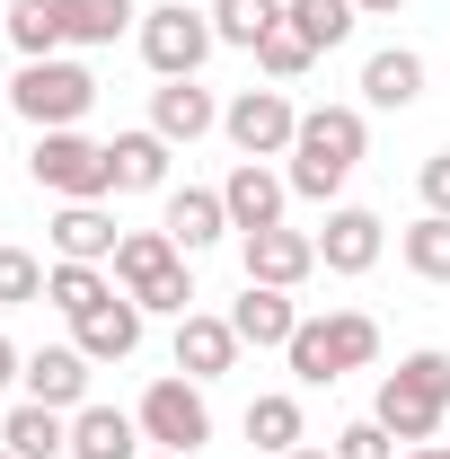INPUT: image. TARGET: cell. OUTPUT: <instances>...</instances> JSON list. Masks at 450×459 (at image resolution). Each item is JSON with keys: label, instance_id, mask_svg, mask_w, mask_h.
<instances>
[{"label": "cell", "instance_id": "23", "mask_svg": "<svg viewBox=\"0 0 450 459\" xmlns=\"http://www.w3.org/2000/svg\"><path fill=\"white\" fill-rule=\"evenodd\" d=\"M169 151H177V142H160L151 124H142V133H115V142H107L115 195H160V186H169Z\"/></svg>", "mask_w": 450, "mask_h": 459}, {"label": "cell", "instance_id": "34", "mask_svg": "<svg viewBox=\"0 0 450 459\" xmlns=\"http://www.w3.org/2000/svg\"><path fill=\"white\" fill-rule=\"evenodd\" d=\"M415 186H424V212H450V151H433L415 169Z\"/></svg>", "mask_w": 450, "mask_h": 459}, {"label": "cell", "instance_id": "16", "mask_svg": "<svg viewBox=\"0 0 450 459\" xmlns=\"http://www.w3.org/2000/svg\"><path fill=\"white\" fill-rule=\"evenodd\" d=\"M45 238H54V256H71V265H115V247H124V230H115L107 204H62L54 221H45Z\"/></svg>", "mask_w": 450, "mask_h": 459}, {"label": "cell", "instance_id": "2", "mask_svg": "<svg viewBox=\"0 0 450 459\" xmlns=\"http://www.w3.org/2000/svg\"><path fill=\"white\" fill-rule=\"evenodd\" d=\"M282 353H291V380H300V389H336L344 371H371V362H380V318H371V309L300 318V336L282 344Z\"/></svg>", "mask_w": 450, "mask_h": 459}, {"label": "cell", "instance_id": "14", "mask_svg": "<svg viewBox=\"0 0 450 459\" xmlns=\"http://www.w3.org/2000/svg\"><path fill=\"white\" fill-rule=\"evenodd\" d=\"M89 371H98V362H89L80 344H45V353H27V371H18V380H27V398H36V406L80 415V406H89Z\"/></svg>", "mask_w": 450, "mask_h": 459}, {"label": "cell", "instance_id": "20", "mask_svg": "<svg viewBox=\"0 0 450 459\" xmlns=\"http://www.w3.org/2000/svg\"><path fill=\"white\" fill-rule=\"evenodd\" d=\"M186 247V256H203V247H221L229 238V204H221V186H177L169 195V221H160Z\"/></svg>", "mask_w": 450, "mask_h": 459}, {"label": "cell", "instance_id": "10", "mask_svg": "<svg viewBox=\"0 0 450 459\" xmlns=\"http://www.w3.org/2000/svg\"><path fill=\"white\" fill-rule=\"evenodd\" d=\"M238 274H247V283H274V291H300L309 283V274H318V238H309V230H247V238H238Z\"/></svg>", "mask_w": 450, "mask_h": 459}, {"label": "cell", "instance_id": "26", "mask_svg": "<svg viewBox=\"0 0 450 459\" xmlns=\"http://www.w3.org/2000/svg\"><path fill=\"white\" fill-rule=\"evenodd\" d=\"M45 300H54L62 318H89L98 300H115V283H107V265H71V256H54V265H45Z\"/></svg>", "mask_w": 450, "mask_h": 459}, {"label": "cell", "instance_id": "37", "mask_svg": "<svg viewBox=\"0 0 450 459\" xmlns=\"http://www.w3.org/2000/svg\"><path fill=\"white\" fill-rule=\"evenodd\" d=\"M406 459H450V442H415V451H406Z\"/></svg>", "mask_w": 450, "mask_h": 459}, {"label": "cell", "instance_id": "30", "mask_svg": "<svg viewBox=\"0 0 450 459\" xmlns=\"http://www.w3.org/2000/svg\"><path fill=\"white\" fill-rule=\"evenodd\" d=\"M309 62H318V45H309V36L291 27V9H282V27H274V36H265V45H256V71H265L274 89H291V80H300Z\"/></svg>", "mask_w": 450, "mask_h": 459}, {"label": "cell", "instance_id": "31", "mask_svg": "<svg viewBox=\"0 0 450 459\" xmlns=\"http://www.w3.org/2000/svg\"><path fill=\"white\" fill-rule=\"evenodd\" d=\"M291 27H300L318 54H336L344 36L362 27V9H353V0H291Z\"/></svg>", "mask_w": 450, "mask_h": 459}, {"label": "cell", "instance_id": "7", "mask_svg": "<svg viewBox=\"0 0 450 459\" xmlns=\"http://www.w3.org/2000/svg\"><path fill=\"white\" fill-rule=\"evenodd\" d=\"M142 62L160 71V80H195L203 62H212V9H186V0H160V9H142Z\"/></svg>", "mask_w": 450, "mask_h": 459}, {"label": "cell", "instance_id": "22", "mask_svg": "<svg viewBox=\"0 0 450 459\" xmlns=\"http://www.w3.org/2000/svg\"><path fill=\"white\" fill-rule=\"evenodd\" d=\"M71 459H142V415H124V406H80V415H71Z\"/></svg>", "mask_w": 450, "mask_h": 459}, {"label": "cell", "instance_id": "4", "mask_svg": "<svg viewBox=\"0 0 450 459\" xmlns=\"http://www.w3.org/2000/svg\"><path fill=\"white\" fill-rule=\"evenodd\" d=\"M380 424H389L397 442H433L450 415V353L442 344H424V353H406L389 380H380V406H371Z\"/></svg>", "mask_w": 450, "mask_h": 459}, {"label": "cell", "instance_id": "38", "mask_svg": "<svg viewBox=\"0 0 450 459\" xmlns=\"http://www.w3.org/2000/svg\"><path fill=\"white\" fill-rule=\"evenodd\" d=\"M282 459H336V451H309V442H300V451H282Z\"/></svg>", "mask_w": 450, "mask_h": 459}, {"label": "cell", "instance_id": "32", "mask_svg": "<svg viewBox=\"0 0 450 459\" xmlns=\"http://www.w3.org/2000/svg\"><path fill=\"white\" fill-rule=\"evenodd\" d=\"M27 300H45V265L27 247H0V309H27Z\"/></svg>", "mask_w": 450, "mask_h": 459}, {"label": "cell", "instance_id": "6", "mask_svg": "<svg viewBox=\"0 0 450 459\" xmlns=\"http://www.w3.org/2000/svg\"><path fill=\"white\" fill-rule=\"evenodd\" d=\"M9 107L27 115L36 133H62V124H80V115L98 107V80H89L71 54H54V62H18V80H9Z\"/></svg>", "mask_w": 450, "mask_h": 459}, {"label": "cell", "instance_id": "5", "mask_svg": "<svg viewBox=\"0 0 450 459\" xmlns=\"http://www.w3.org/2000/svg\"><path fill=\"white\" fill-rule=\"evenodd\" d=\"M36 186L45 195H62V204H107L115 195V160H107V142H89L80 124H62V133H36Z\"/></svg>", "mask_w": 450, "mask_h": 459}, {"label": "cell", "instance_id": "13", "mask_svg": "<svg viewBox=\"0 0 450 459\" xmlns=\"http://www.w3.org/2000/svg\"><path fill=\"white\" fill-rule=\"evenodd\" d=\"M221 204H229V230H282V204H291V177H274L265 160H238L221 177Z\"/></svg>", "mask_w": 450, "mask_h": 459}, {"label": "cell", "instance_id": "29", "mask_svg": "<svg viewBox=\"0 0 450 459\" xmlns=\"http://www.w3.org/2000/svg\"><path fill=\"white\" fill-rule=\"evenodd\" d=\"M397 256H406L415 283H450V212H424V221L397 238Z\"/></svg>", "mask_w": 450, "mask_h": 459}, {"label": "cell", "instance_id": "12", "mask_svg": "<svg viewBox=\"0 0 450 459\" xmlns=\"http://www.w3.org/2000/svg\"><path fill=\"white\" fill-rule=\"evenodd\" d=\"M238 353H247V344H238L229 318H212V309H186V318H177V371H186V380L212 389V380L238 371Z\"/></svg>", "mask_w": 450, "mask_h": 459}, {"label": "cell", "instance_id": "28", "mask_svg": "<svg viewBox=\"0 0 450 459\" xmlns=\"http://www.w3.org/2000/svg\"><path fill=\"white\" fill-rule=\"evenodd\" d=\"M9 45H18V62H54L62 54V9L54 0H9Z\"/></svg>", "mask_w": 450, "mask_h": 459}, {"label": "cell", "instance_id": "40", "mask_svg": "<svg viewBox=\"0 0 450 459\" xmlns=\"http://www.w3.org/2000/svg\"><path fill=\"white\" fill-rule=\"evenodd\" d=\"M160 459H177V451H160Z\"/></svg>", "mask_w": 450, "mask_h": 459}, {"label": "cell", "instance_id": "35", "mask_svg": "<svg viewBox=\"0 0 450 459\" xmlns=\"http://www.w3.org/2000/svg\"><path fill=\"white\" fill-rule=\"evenodd\" d=\"M18 371H27V353H18V344L0 336V389H9V380H18Z\"/></svg>", "mask_w": 450, "mask_h": 459}, {"label": "cell", "instance_id": "11", "mask_svg": "<svg viewBox=\"0 0 450 459\" xmlns=\"http://www.w3.org/2000/svg\"><path fill=\"white\" fill-rule=\"evenodd\" d=\"M380 247H389V230H380L371 204H327V230H318V265L327 274H371Z\"/></svg>", "mask_w": 450, "mask_h": 459}, {"label": "cell", "instance_id": "15", "mask_svg": "<svg viewBox=\"0 0 450 459\" xmlns=\"http://www.w3.org/2000/svg\"><path fill=\"white\" fill-rule=\"evenodd\" d=\"M142 318H151V309H142L133 291H115V300H98L89 318H71V344H80L89 362H133V344H142Z\"/></svg>", "mask_w": 450, "mask_h": 459}, {"label": "cell", "instance_id": "33", "mask_svg": "<svg viewBox=\"0 0 450 459\" xmlns=\"http://www.w3.org/2000/svg\"><path fill=\"white\" fill-rule=\"evenodd\" d=\"M327 451H336V459H397V433L380 424V415H353V424H344Z\"/></svg>", "mask_w": 450, "mask_h": 459}, {"label": "cell", "instance_id": "19", "mask_svg": "<svg viewBox=\"0 0 450 459\" xmlns=\"http://www.w3.org/2000/svg\"><path fill=\"white\" fill-rule=\"evenodd\" d=\"M415 98H424V54H415V45H380V54L362 62V107L406 115Z\"/></svg>", "mask_w": 450, "mask_h": 459}, {"label": "cell", "instance_id": "36", "mask_svg": "<svg viewBox=\"0 0 450 459\" xmlns=\"http://www.w3.org/2000/svg\"><path fill=\"white\" fill-rule=\"evenodd\" d=\"M353 9H362V18H397L406 0H353Z\"/></svg>", "mask_w": 450, "mask_h": 459}, {"label": "cell", "instance_id": "8", "mask_svg": "<svg viewBox=\"0 0 450 459\" xmlns=\"http://www.w3.org/2000/svg\"><path fill=\"white\" fill-rule=\"evenodd\" d=\"M142 442H160V451H177V459H195L203 442H212V398H203V380H151L142 389Z\"/></svg>", "mask_w": 450, "mask_h": 459}, {"label": "cell", "instance_id": "17", "mask_svg": "<svg viewBox=\"0 0 450 459\" xmlns=\"http://www.w3.org/2000/svg\"><path fill=\"white\" fill-rule=\"evenodd\" d=\"M151 133H160V142H203V133H221L212 89H203V80H160V89H151Z\"/></svg>", "mask_w": 450, "mask_h": 459}, {"label": "cell", "instance_id": "25", "mask_svg": "<svg viewBox=\"0 0 450 459\" xmlns=\"http://www.w3.org/2000/svg\"><path fill=\"white\" fill-rule=\"evenodd\" d=\"M62 9V45H115L124 27H142L133 0H54Z\"/></svg>", "mask_w": 450, "mask_h": 459}, {"label": "cell", "instance_id": "9", "mask_svg": "<svg viewBox=\"0 0 450 459\" xmlns=\"http://www.w3.org/2000/svg\"><path fill=\"white\" fill-rule=\"evenodd\" d=\"M221 133L238 160H291V133H300V107L282 89H238L221 107Z\"/></svg>", "mask_w": 450, "mask_h": 459}, {"label": "cell", "instance_id": "3", "mask_svg": "<svg viewBox=\"0 0 450 459\" xmlns=\"http://www.w3.org/2000/svg\"><path fill=\"white\" fill-rule=\"evenodd\" d=\"M195 256L177 247L169 230H124V247H115V291H133L142 309H160V318H186L195 309V274H186Z\"/></svg>", "mask_w": 450, "mask_h": 459}, {"label": "cell", "instance_id": "24", "mask_svg": "<svg viewBox=\"0 0 450 459\" xmlns=\"http://www.w3.org/2000/svg\"><path fill=\"white\" fill-rule=\"evenodd\" d=\"M247 442H256V451H300V442H309V415H300V398H291V389H265V398L247 406Z\"/></svg>", "mask_w": 450, "mask_h": 459}, {"label": "cell", "instance_id": "21", "mask_svg": "<svg viewBox=\"0 0 450 459\" xmlns=\"http://www.w3.org/2000/svg\"><path fill=\"white\" fill-rule=\"evenodd\" d=\"M0 442H9V459H62V451H71V415L18 398L9 415H0Z\"/></svg>", "mask_w": 450, "mask_h": 459}, {"label": "cell", "instance_id": "39", "mask_svg": "<svg viewBox=\"0 0 450 459\" xmlns=\"http://www.w3.org/2000/svg\"><path fill=\"white\" fill-rule=\"evenodd\" d=\"M0 459H9V442H0Z\"/></svg>", "mask_w": 450, "mask_h": 459}, {"label": "cell", "instance_id": "1", "mask_svg": "<svg viewBox=\"0 0 450 459\" xmlns=\"http://www.w3.org/2000/svg\"><path fill=\"white\" fill-rule=\"evenodd\" d=\"M362 142H371V124L362 107H309L300 115V133H291V195H309V204H336L344 177L362 169Z\"/></svg>", "mask_w": 450, "mask_h": 459}, {"label": "cell", "instance_id": "18", "mask_svg": "<svg viewBox=\"0 0 450 459\" xmlns=\"http://www.w3.org/2000/svg\"><path fill=\"white\" fill-rule=\"evenodd\" d=\"M229 327H238V344H256V353H265V344H291L300 336V300L274 291V283H247L229 300Z\"/></svg>", "mask_w": 450, "mask_h": 459}, {"label": "cell", "instance_id": "27", "mask_svg": "<svg viewBox=\"0 0 450 459\" xmlns=\"http://www.w3.org/2000/svg\"><path fill=\"white\" fill-rule=\"evenodd\" d=\"M282 9H291V0H212V36L238 45V54H256V45L282 27Z\"/></svg>", "mask_w": 450, "mask_h": 459}]
</instances>
